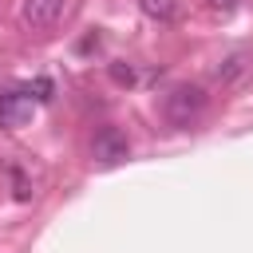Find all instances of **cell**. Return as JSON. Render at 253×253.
Instances as JSON below:
<instances>
[{
    "instance_id": "1",
    "label": "cell",
    "mask_w": 253,
    "mask_h": 253,
    "mask_svg": "<svg viewBox=\"0 0 253 253\" xmlns=\"http://www.w3.org/2000/svg\"><path fill=\"white\" fill-rule=\"evenodd\" d=\"M206 103H210V99H206L202 87H194V83H178V87L166 91V99H162V115H166L170 126L190 130V126H198V123L206 119Z\"/></svg>"
},
{
    "instance_id": "2",
    "label": "cell",
    "mask_w": 253,
    "mask_h": 253,
    "mask_svg": "<svg viewBox=\"0 0 253 253\" xmlns=\"http://www.w3.org/2000/svg\"><path fill=\"white\" fill-rule=\"evenodd\" d=\"M67 0H20V24L28 32H47L63 20Z\"/></svg>"
},
{
    "instance_id": "3",
    "label": "cell",
    "mask_w": 253,
    "mask_h": 253,
    "mask_svg": "<svg viewBox=\"0 0 253 253\" xmlns=\"http://www.w3.org/2000/svg\"><path fill=\"white\" fill-rule=\"evenodd\" d=\"M126 134L119 130V126H103L95 138H91V158L99 162V166H119L123 158H126Z\"/></svg>"
},
{
    "instance_id": "4",
    "label": "cell",
    "mask_w": 253,
    "mask_h": 253,
    "mask_svg": "<svg viewBox=\"0 0 253 253\" xmlns=\"http://www.w3.org/2000/svg\"><path fill=\"white\" fill-rule=\"evenodd\" d=\"M32 111H36V99L32 95H24V91H4L0 95V126L16 130V126H24L32 119Z\"/></svg>"
},
{
    "instance_id": "5",
    "label": "cell",
    "mask_w": 253,
    "mask_h": 253,
    "mask_svg": "<svg viewBox=\"0 0 253 253\" xmlns=\"http://www.w3.org/2000/svg\"><path fill=\"white\" fill-rule=\"evenodd\" d=\"M245 71H249V63H245V55H237V51H233V55H225V59L213 67V75H217L221 83H237Z\"/></svg>"
},
{
    "instance_id": "6",
    "label": "cell",
    "mask_w": 253,
    "mask_h": 253,
    "mask_svg": "<svg viewBox=\"0 0 253 253\" xmlns=\"http://www.w3.org/2000/svg\"><path fill=\"white\" fill-rule=\"evenodd\" d=\"M138 8H142L150 20H158V24H170V20L178 16V0H138Z\"/></svg>"
},
{
    "instance_id": "7",
    "label": "cell",
    "mask_w": 253,
    "mask_h": 253,
    "mask_svg": "<svg viewBox=\"0 0 253 253\" xmlns=\"http://www.w3.org/2000/svg\"><path fill=\"white\" fill-rule=\"evenodd\" d=\"M111 79H115V83H134V71L123 67V63H111Z\"/></svg>"
},
{
    "instance_id": "8",
    "label": "cell",
    "mask_w": 253,
    "mask_h": 253,
    "mask_svg": "<svg viewBox=\"0 0 253 253\" xmlns=\"http://www.w3.org/2000/svg\"><path fill=\"white\" fill-rule=\"evenodd\" d=\"M36 99H40V103L51 99V83H47V79H36Z\"/></svg>"
},
{
    "instance_id": "9",
    "label": "cell",
    "mask_w": 253,
    "mask_h": 253,
    "mask_svg": "<svg viewBox=\"0 0 253 253\" xmlns=\"http://www.w3.org/2000/svg\"><path fill=\"white\" fill-rule=\"evenodd\" d=\"M237 0H210V8H217V12H229Z\"/></svg>"
}]
</instances>
